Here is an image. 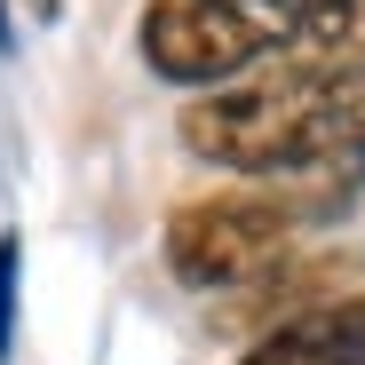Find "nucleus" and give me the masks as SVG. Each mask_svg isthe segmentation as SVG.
Listing matches in <instances>:
<instances>
[{
    "label": "nucleus",
    "instance_id": "1",
    "mask_svg": "<svg viewBox=\"0 0 365 365\" xmlns=\"http://www.w3.org/2000/svg\"><path fill=\"white\" fill-rule=\"evenodd\" d=\"M182 151L255 182H294L310 207H349V182L365 175V88L278 56L182 111Z\"/></svg>",
    "mask_w": 365,
    "mask_h": 365
},
{
    "label": "nucleus",
    "instance_id": "2",
    "mask_svg": "<svg viewBox=\"0 0 365 365\" xmlns=\"http://www.w3.org/2000/svg\"><path fill=\"white\" fill-rule=\"evenodd\" d=\"M318 207L302 191H222V199H191L167 215V270L199 294H222V286H247L262 278Z\"/></svg>",
    "mask_w": 365,
    "mask_h": 365
},
{
    "label": "nucleus",
    "instance_id": "3",
    "mask_svg": "<svg viewBox=\"0 0 365 365\" xmlns=\"http://www.w3.org/2000/svg\"><path fill=\"white\" fill-rule=\"evenodd\" d=\"M238 365H365V294H341L310 318H286Z\"/></svg>",
    "mask_w": 365,
    "mask_h": 365
},
{
    "label": "nucleus",
    "instance_id": "4",
    "mask_svg": "<svg viewBox=\"0 0 365 365\" xmlns=\"http://www.w3.org/2000/svg\"><path fill=\"white\" fill-rule=\"evenodd\" d=\"M286 64L365 88V0H326V9L286 40Z\"/></svg>",
    "mask_w": 365,
    "mask_h": 365
},
{
    "label": "nucleus",
    "instance_id": "5",
    "mask_svg": "<svg viewBox=\"0 0 365 365\" xmlns=\"http://www.w3.org/2000/svg\"><path fill=\"white\" fill-rule=\"evenodd\" d=\"M199 9L238 40V56H247V64H262V56H286V40L310 24L326 0H199Z\"/></svg>",
    "mask_w": 365,
    "mask_h": 365
},
{
    "label": "nucleus",
    "instance_id": "6",
    "mask_svg": "<svg viewBox=\"0 0 365 365\" xmlns=\"http://www.w3.org/2000/svg\"><path fill=\"white\" fill-rule=\"evenodd\" d=\"M16 278H24V238L0 230V365L16 357Z\"/></svg>",
    "mask_w": 365,
    "mask_h": 365
},
{
    "label": "nucleus",
    "instance_id": "7",
    "mask_svg": "<svg viewBox=\"0 0 365 365\" xmlns=\"http://www.w3.org/2000/svg\"><path fill=\"white\" fill-rule=\"evenodd\" d=\"M56 9H64V0H32V16H56Z\"/></svg>",
    "mask_w": 365,
    "mask_h": 365
}]
</instances>
